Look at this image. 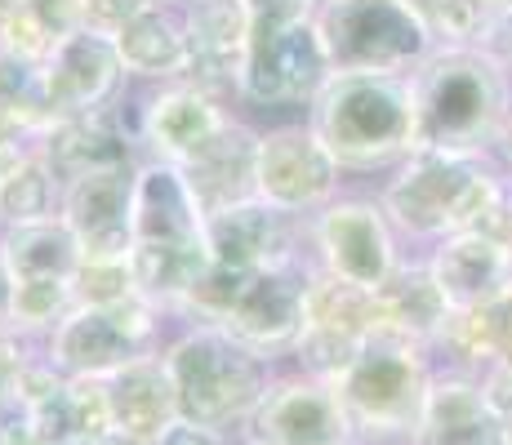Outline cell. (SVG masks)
<instances>
[{
	"label": "cell",
	"mask_w": 512,
	"mask_h": 445,
	"mask_svg": "<svg viewBox=\"0 0 512 445\" xmlns=\"http://www.w3.org/2000/svg\"><path fill=\"white\" fill-rule=\"evenodd\" d=\"M504 147H508V161H512V125H508V134H504Z\"/></svg>",
	"instance_id": "38"
},
{
	"label": "cell",
	"mask_w": 512,
	"mask_h": 445,
	"mask_svg": "<svg viewBox=\"0 0 512 445\" xmlns=\"http://www.w3.org/2000/svg\"><path fill=\"white\" fill-rule=\"evenodd\" d=\"M410 445H508V419L490 405L477 374L437 365Z\"/></svg>",
	"instance_id": "19"
},
{
	"label": "cell",
	"mask_w": 512,
	"mask_h": 445,
	"mask_svg": "<svg viewBox=\"0 0 512 445\" xmlns=\"http://www.w3.org/2000/svg\"><path fill=\"white\" fill-rule=\"evenodd\" d=\"M0 445H9V423H5V414H0Z\"/></svg>",
	"instance_id": "37"
},
{
	"label": "cell",
	"mask_w": 512,
	"mask_h": 445,
	"mask_svg": "<svg viewBox=\"0 0 512 445\" xmlns=\"http://www.w3.org/2000/svg\"><path fill=\"white\" fill-rule=\"evenodd\" d=\"M508 445H512V414H508Z\"/></svg>",
	"instance_id": "40"
},
{
	"label": "cell",
	"mask_w": 512,
	"mask_h": 445,
	"mask_svg": "<svg viewBox=\"0 0 512 445\" xmlns=\"http://www.w3.org/2000/svg\"><path fill=\"white\" fill-rule=\"evenodd\" d=\"M41 152L49 156V165L58 170V178H76L85 170H103V165H130L134 156L130 134L116 125V116L107 112H85V116H67L54 121L49 134L41 138Z\"/></svg>",
	"instance_id": "24"
},
{
	"label": "cell",
	"mask_w": 512,
	"mask_h": 445,
	"mask_svg": "<svg viewBox=\"0 0 512 445\" xmlns=\"http://www.w3.org/2000/svg\"><path fill=\"white\" fill-rule=\"evenodd\" d=\"M321 5H326V0H312V9H321Z\"/></svg>",
	"instance_id": "41"
},
{
	"label": "cell",
	"mask_w": 512,
	"mask_h": 445,
	"mask_svg": "<svg viewBox=\"0 0 512 445\" xmlns=\"http://www.w3.org/2000/svg\"><path fill=\"white\" fill-rule=\"evenodd\" d=\"M165 312L152 299L125 303H76L41 339V352L67 379H112L116 370L161 352Z\"/></svg>",
	"instance_id": "9"
},
{
	"label": "cell",
	"mask_w": 512,
	"mask_h": 445,
	"mask_svg": "<svg viewBox=\"0 0 512 445\" xmlns=\"http://www.w3.org/2000/svg\"><path fill=\"white\" fill-rule=\"evenodd\" d=\"M254 152H259V130H250L245 121H228V130L214 138L201 156L179 165L205 214H219L228 205L259 196L254 192Z\"/></svg>",
	"instance_id": "21"
},
{
	"label": "cell",
	"mask_w": 512,
	"mask_h": 445,
	"mask_svg": "<svg viewBox=\"0 0 512 445\" xmlns=\"http://www.w3.org/2000/svg\"><path fill=\"white\" fill-rule=\"evenodd\" d=\"M210 236H205V210L192 196L179 165L143 161L139 187H134V250L130 267L139 294L161 312H179L187 294L210 272Z\"/></svg>",
	"instance_id": "2"
},
{
	"label": "cell",
	"mask_w": 512,
	"mask_h": 445,
	"mask_svg": "<svg viewBox=\"0 0 512 445\" xmlns=\"http://www.w3.org/2000/svg\"><path fill=\"white\" fill-rule=\"evenodd\" d=\"M161 361L170 374L174 401L183 419L210 423L232 437H241L250 414L268 397L281 361L241 343L223 325L187 321L174 339L161 343Z\"/></svg>",
	"instance_id": "3"
},
{
	"label": "cell",
	"mask_w": 512,
	"mask_h": 445,
	"mask_svg": "<svg viewBox=\"0 0 512 445\" xmlns=\"http://www.w3.org/2000/svg\"><path fill=\"white\" fill-rule=\"evenodd\" d=\"M76 303H125L139 299L130 259H81V272L72 281Z\"/></svg>",
	"instance_id": "29"
},
{
	"label": "cell",
	"mask_w": 512,
	"mask_h": 445,
	"mask_svg": "<svg viewBox=\"0 0 512 445\" xmlns=\"http://www.w3.org/2000/svg\"><path fill=\"white\" fill-rule=\"evenodd\" d=\"M14 5H18V0H0V23H5V18L14 14Z\"/></svg>",
	"instance_id": "36"
},
{
	"label": "cell",
	"mask_w": 512,
	"mask_h": 445,
	"mask_svg": "<svg viewBox=\"0 0 512 445\" xmlns=\"http://www.w3.org/2000/svg\"><path fill=\"white\" fill-rule=\"evenodd\" d=\"M156 0H81L85 9V27H94V32H107L116 36L130 18H139L143 9H152Z\"/></svg>",
	"instance_id": "30"
},
{
	"label": "cell",
	"mask_w": 512,
	"mask_h": 445,
	"mask_svg": "<svg viewBox=\"0 0 512 445\" xmlns=\"http://www.w3.org/2000/svg\"><path fill=\"white\" fill-rule=\"evenodd\" d=\"M232 441H236L232 432L210 428V423H196V419H183L179 414V419H174L152 445H232Z\"/></svg>",
	"instance_id": "31"
},
{
	"label": "cell",
	"mask_w": 512,
	"mask_h": 445,
	"mask_svg": "<svg viewBox=\"0 0 512 445\" xmlns=\"http://www.w3.org/2000/svg\"><path fill=\"white\" fill-rule=\"evenodd\" d=\"M232 445H259V441H250V437H245V432H241V437H236Z\"/></svg>",
	"instance_id": "39"
},
{
	"label": "cell",
	"mask_w": 512,
	"mask_h": 445,
	"mask_svg": "<svg viewBox=\"0 0 512 445\" xmlns=\"http://www.w3.org/2000/svg\"><path fill=\"white\" fill-rule=\"evenodd\" d=\"M139 165H103L63 183L58 219L72 227L85 259H130L134 250V187Z\"/></svg>",
	"instance_id": "14"
},
{
	"label": "cell",
	"mask_w": 512,
	"mask_h": 445,
	"mask_svg": "<svg viewBox=\"0 0 512 445\" xmlns=\"http://www.w3.org/2000/svg\"><path fill=\"white\" fill-rule=\"evenodd\" d=\"M379 201L392 227L423 236V241H441V236L468 232V227H495L508 205V187L504 174L486 165V156L415 147L388 178Z\"/></svg>",
	"instance_id": "5"
},
{
	"label": "cell",
	"mask_w": 512,
	"mask_h": 445,
	"mask_svg": "<svg viewBox=\"0 0 512 445\" xmlns=\"http://www.w3.org/2000/svg\"><path fill=\"white\" fill-rule=\"evenodd\" d=\"M374 308H379V334H401L410 343H423L428 352L437 348L441 334L455 321L428 263H401L388 276V285L374 294Z\"/></svg>",
	"instance_id": "22"
},
{
	"label": "cell",
	"mask_w": 512,
	"mask_h": 445,
	"mask_svg": "<svg viewBox=\"0 0 512 445\" xmlns=\"http://www.w3.org/2000/svg\"><path fill=\"white\" fill-rule=\"evenodd\" d=\"M245 36H250L245 0H187V9H183V41H187L183 81L201 85L205 94H214V98H219L223 89L241 94Z\"/></svg>",
	"instance_id": "18"
},
{
	"label": "cell",
	"mask_w": 512,
	"mask_h": 445,
	"mask_svg": "<svg viewBox=\"0 0 512 445\" xmlns=\"http://www.w3.org/2000/svg\"><path fill=\"white\" fill-rule=\"evenodd\" d=\"M312 241H317L321 272L366 294H379L401 267L392 219L383 201H370V196H334L330 205H321L312 219Z\"/></svg>",
	"instance_id": "11"
},
{
	"label": "cell",
	"mask_w": 512,
	"mask_h": 445,
	"mask_svg": "<svg viewBox=\"0 0 512 445\" xmlns=\"http://www.w3.org/2000/svg\"><path fill=\"white\" fill-rule=\"evenodd\" d=\"M232 116L219 107V98L205 94L192 81H165L139 112V138L152 152V161L187 165L192 156H201Z\"/></svg>",
	"instance_id": "17"
},
{
	"label": "cell",
	"mask_w": 512,
	"mask_h": 445,
	"mask_svg": "<svg viewBox=\"0 0 512 445\" xmlns=\"http://www.w3.org/2000/svg\"><path fill=\"white\" fill-rule=\"evenodd\" d=\"M428 272L437 290L446 294L450 312H477L490 308L512 290V245L486 227L441 236L437 250L428 254Z\"/></svg>",
	"instance_id": "16"
},
{
	"label": "cell",
	"mask_w": 512,
	"mask_h": 445,
	"mask_svg": "<svg viewBox=\"0 0 512 445\" xmlns=\"http://www.w3.org/2000/svg\"><path fill=\"white\" fill-rule=\"evenodd\" d=\"M410 5H415L419 14H423V18H428V23H432V14H437V9L446 5V0H410Z\"/></svg>",
	"instance_id": "34"
},
{
	"label": "cell",
	"mask_w": 512,
	"mask_h": 445,
	"mask_svg": "<svg viewBox=\"0 0 512 445\" xmlns=\"http://www.w3.org/2000/svg\"><path fill=\"white\" fill-rule=\"evenodd\" d=\"M103 392H107L112 428L134 432V437H143V441H156L174 419H179V401H174L161 352L116 370L112 379H103Z\"/></svg>",
	"instance_id": "23"
},
{
	"label": "cell",
	"mask_w": 512,
	"mask_h": 445,
	"mask_svg": "<svg viewBox=\"0 0 512 445\" xmlns=\"http://www.w3.org/2000/svg\"><path fill=\"white\" fill-rule=\"evenodd\" d=\"M250 36L241 98L254 107H312L334 76L312 0H245Z\"/></svg>",
	"instance_id": "8"
},
{
	"label": "cell",
	"mask_w": 512,
	"mask_h": 445,
	"mask_svg": "<svg viewBox=\"0 0 512 445\" xmlns=\"http://www.w3.org/2000/svg\"><path fill=\"white\" fill-rule=\"evenodd\" d=\"M334 72H415L437 49V32L410 0H326L317 9Z\"/></svg>",
	"instance_id": "10"
},
{
	"label": "cell",
	"mask_w": 512,
	"mask_h": 445,
	"mask_svg": "<svg viewBox=\"0 0 512 445\" xmlns=\"http://www.w3.org/2000/svg\"><path fill=\"white\" fill-rule=\"evenodd\" d=\"M245 437L259 445H357L339 388L294 365L277 370L268 397L245 423Z\"/></svg>",
	"instance_id": "12"
},
{
	"label": "cell",
	"mask_w": 512,
	"mask_h": 445,
	"mask_svg": "<svg viewBox=\"0 0 512 445\" xmlns=\"http://www.w3.org/2000/svg\"><path fill=\"white\" fill-rule=\"evenodd\" d=\"M308 125L330 147L339 170H388L415 152V98L410 76L334 72L312 98Z\"/></svg>",
	"instance_id": "4"
},
{
	"label": "cell",
	"mask_w": 512,
	"mask_h": 445,
	"mask_svg": "<svg viewBox=\"0 0 512 445\" xmlns=\"http://www.w3.org/2000/svg\"><path fill=\"white\" fill-rule=\"evenodd\" d=\"M339 161L317 138L308 121L272 125L259 130V152H254V192L272 201L285 214L321 210L339 192Z\"/></svg>",
	"instance_id": "13"
},
{
	"label": "cell",
	"mask_w": 512,
	"mask_h": 445,
	"mask_svg": "<svg viewBox=\"0 0 512 445\" xmlns=\"http://www.w3.org/2000/svg\"><path fill=\"white\" fill-rule=\"evenodd\" d=\"M5 161H9V156H0V170H5Z\"/></svg>",
	"instance_id": "42"
},
{
	"label": "cell",
	"mask_w": 512,
	"mask_h": 445,
	"mask_svg": "<svg viewBox=\"0 0 512 445\" xmlns=\"http://www.w3.org/2000/svg\"><path fill=\"white\" fill-rule=\"evenodd\" d=\"M90 445H152V441L134 437V432H121V428H107V432H103V437H94Z\"/></svg>",
	"instance_id": "32"
},
{
	"label": "cell",
	"mask_w": 512,
	"mask_h": 445,
	"mask_svg": "<svg viewBox=\"0 0 512 445\" xmlns=\"http://www.w3.org/2000/svg\"><path fill=\"white\" fill-rule=\"evenodd\" d=\"M41 81L49 116L67 121V116L103 112L125 81V67L112 36L94 32V27H76L72 36H63L49 49V58L41 63Z\"/></svg>",
	"instance_id": "15"
},
{
	"label": "cell",
	"mask_w": 512,
	"mask_h": 445,
	"mask_svg": "<svg viewBox=\"0 0 512 445\" xmlns=\"http://www.w3.org/2000/svg\"><path fill=\"white\" fill-rule=\"evenodd\" d=\"M308 285L312 267L303 259L259 267V272H232V267L210 263V272L201 276V285L187 294V303L174 316L223 325L263 356L285 361L308 325Z\"/></svg>",
	"instance_id": "6"
},
{
	"label": "cell",
	"mask_w": 512,
	"mask_h": 445,
	"mask_svg": "<svg viewBox=\"0 0 512 445\" xmlns=\"http://www.w3.org/2000/svg\"><path fill=\"white\" fill-rule=\"evenodd\" d=\"M58 201H63V178L41 147L9 156L5 170H0V227L54 219Z\"/></svg>",
	"instance_id": "27"
},
{
	"label": "cell",
	"mask_w": 512,
	"mask_h": 445,
	"mask_svg": "<svg viewBox=\"0 0 512 445\" xmlns=\"http://www.w3.org/2000/svg\"><path fill=\"white\" fill-rule=\"evenodd\" d=\"M76 27H85L81 0H18L14 14L0 23V49L45 63L49 49L63 36H72Z\"/></svg>",
	"instance_id": "28"
},
{
	"label": "cell",
	"mask_w": 512,
	"mask_h": 445,
	"mask_svg": "<svg viewBox=\"0 0 512 445\" xmlns=\"http://www.w3.org/2000/svg\"><path fill=\"white\" fill-rule=\"evenodd\" d=\"M415 147L455 156H490L512 125L508 67L472 45H437L410 72Z\"/></svg>",
	"instance_id": "1"
},
{
	"label": "cell",
	"mask_w": 512,
	"mask_h": 445,
	"mask_svg": "<svg viewBox=\"0 0 512 445\" xmlns=\"http://www.w3.org/2000/svg\"><path fill=\"white\" fill-rule=\"evenodd\" d=\"M477 9H481V14H512V0H477Z\"/></svg>",
	"instance_id": "33"
},
{
	"label": "cell",
	"mask_w": 512,
	"mask_h": 445,
	"mask_svg": "<svg viewBox=\"0 0 512 445\" xmlns=\"http://www.w3.org/2000/svg\"><path fill=\"white\" fill-rule=\"evenodd\" d=\"M437 356L401 334H374L334 379L357 445H410L428 401Z\"/></svg>",
	"instance_id": "7"
},
{
	"label": "cell",
	"mask_w": 512,
	"mask_h": 445,
	"mask_svg": "<svg viewBox=\"0 0 512 445\" xmlns=\"http://www.w3.org/2000/svg\"><path fill=\"white\" fill-rule=\"evenodd\" d=\"M294 219L263 196H250L241 205H228L219 214H205V236L219 267L232 272H259V267H281L299 259L294 250Z\"/></svg>",
	"instance_id": "20"
},
{
	"label": "cell",
	"mask_w": 512,
	"mask_h": 445,
	"mask_svg": "<svg viewBox=\"0 0 512 445\" xmlns=\"http://www.w3.org/2000/svg\"><path fill=\"white\" fill-rule=\"evenodd\" d=\"M0 259L9 267L14 285L32 281H76L81 272V245L63 219H41L23 227H0Z\"/></svg>",
	"instance_id": "25"
},
{
	"label": "cell",
	"mask_w": 512,
	"mask_h": 445,
	"mask_svg": "<svg viewBox=\"0 0 512 445\" xmlns=\"http://www.w3.org/2000/svg\"><path fill=\"white\" fill-rule=\"evenodd\" d=\"M499 236L512 245V192H508V210H504V227H499Z\"/></svg>",
	"instance_id": "35"
},
{
	"label": "cell",
	"mask_w": 512,
	"mask_h": 445,
	"mask_svg": "<svg viewBox=\"0 0 512 445\" xmlns=\"http://www.w3.org/2000/svg\"><path fill=\"white\" fill-rule=\"evenodd\" d=\"M112 41H116V54H121L125 76H139V81H183V67H187L183 14L165 9L161 0L152 9H143L139 18H130Z\"/></svg>",
	"instance_id": "26"
}]
</instances>
